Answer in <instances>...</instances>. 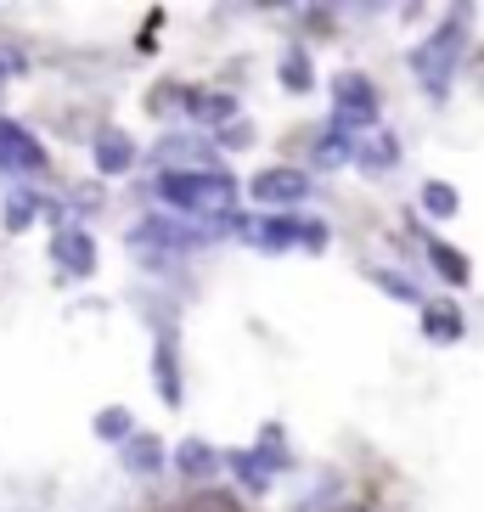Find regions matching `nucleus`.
<instances>
[{
  "label": "nucleus",
  "mask_w": 484,
  "mask_h": 512,
  "mask_svg": "<svg viewBox=\"0 0 484 512\" xmlns=\"http://www.w3.org/2000/svg\"><path fill=\"white\" fill-rule=\"evenodd\" d=\"M158 197H164L169 209L220 226V214L237 203V186H231V175H214V169H203V175H197V169H164V175H158Z\"/></svg>",
  "instance_id": "obj_1"
},
{
  "label": "nucleus",
  "mask_w": 484,
  "mask_h": 512,
  "mask_svg": "<svg viewBox=\"0 0 484 512\" xmlns=\"http://www.w3.org/2000/svg\"><path fill=\"white\" fill-rule=\"evenodd\" d=\"M462 34H468V12L456 6V12L423 40V46H417L411 68H417V79L428 85V96H445V91H451V68H456V51H462Z\"/></svg>",
  "instance_id": "obj_2"
},
{
  "label": "nucleus",
  "mask_w": 484,
  "mask_h": 512,
  "mask_svg": "<svg viewBox=\"0 0 484 512\" xmlns=\"http://www.w3.org/2000/svg\"><path fill=\"white\" fill-rule=\"evenodd\" d=\"M242 237H259V248H288V242H304V248H327V226L316 220H293V214H271V220H231Z\"/></svg>",
  "instance_id": "obj_3"
},
{
  "label": "nucleus",
  "mask_w": 484,
  "mask_h": 512,
  "mask_svg": "<svg viewBox=\"0 0 484 512\" xmlns=\"http://www.w3.org/2000/svg\"><path fill=\"white\" fill-rule=\"evenodd\" d=\"M333 102H338V136H344L349 124H378V91H372L366 74H338Z\"/></svg>",
  "instance_id": "obj_4"
},
{
  "label": "nucleus",
  "mask_w": 484,
  "mask_h": 512,
  "mask_svg": "<svg viewBox=\"0 0 484 512\" xmlns=\"http://www.w3.org/2000/svg\"><path fill=\"white\" fill-rule=\"evenodd\" d=\"M203 231L209 226L186 231V226H169V220H141V226L130 231V248H136V254H186V248L203 242Z\"/></svg>",
  "instance_id": "obj_5"
},
{
  "label": "nucleus",
  "mask_w": 484,
  "mask_h": 512,
  "mask_svg": "<svg viewBox=\"0 0 484 512\" xmlns=\"http://www.w3.org/2000/svg\"><path fill=\"white\" fill-rule=\"evenodd\" d=\"M248 197L259 203H271V209H293L299 197H310V181H304V169H259L254 181H248Z\"/></svg>",
  "instance_id": "obj_6"
},
{
  "label": "nucleus",
  "mask_w": 484,
  "mask_h": 512,
  "mask_svg": "<svg viewBox=\"0 0 484 512\" xmlns=\"http://www.w3.org/2000/svg\"><path fill=\"white\" fill-rule=\"evenodd\" d=\"M0 169H12V175H34V169H46V147L23 130V124L0 119Z\"/></svg>",
  "instance_id": "obj_7"
},
{
  "label": "nucleus",
  "mask_w": 484,
  "mask_h": 512,
  "mask_svg": "<svg viewBox=\"0 0 484 512\" xmlns=\"http://www.w3.org/2000/svg\"><path fill=\"white\" fill-rule=\"evenodd\" d=\"M51 259L62 265V276H91L96 271V242L85 237V231H57V248H51Z\"/></svg>",
  "instance_id": "obj_8"
},
{
  "label": "nucleus",
  "mask_w": 484,
  "mask_h": 512,
  "mask_svg": "<svg viewBox=\"0 0 484 512\" xmlns=\"http://www.w3.org/2000/svg\"><path fill=\"white\" fill-rule=\"evenodd\" d=\"M130 164H136V141L124 136V130H102L96 136V169L102 175H124Z\"/></svg>",
  "instance_id": "obj_9"
},
{
  "label": "nucleus",
  "mask_w": 484,
  "mask_h": 512,
  "mask_svg": "<svg viewBox=\"0 0 484 512\" xmlns=\"http://www.w3.org/2000/svg\"><path fill=\"white\" fill-rule=\"evenodd\" d=\"M428 265H434V271L445 276L451 287H468V276H473V271H468V259L456 254L451 242H439V237H428Z\"/></svg>",
  "instance_id": "obj_10"
},
{
  "label": "nucleus",
  "mask_w": 484,
  "mask_h": 512,
  "mask_svg": "<svg viewBox=\"0 0 484 512\" xmlns=\"http://www.w3.org/2000/svg\"><path fill=\"white\" fill-rule=\"evenodd\" d=\"M124 467H130V473H158V467H164V445L152 434H130L124 439Z\"/></svg>",
  "instance_id": "obj_11"
},
{
  "label": "nucleus",
  "mask_w": 484,
  "mask_h": 512,
  "mask_svg": "<svg viewBox=\"0 0 484 512\" xmlns=\"http://www.w3.org/2000/svg\"><path fill=\"white\" fill-rule=\"evenodd\" d=\"M214 445H203V439H181V451H175V467H181L186 479H209L214 473Z\"/></svg>",
  "instance_id": "obj_12"
},
{
  "label": "nucleus",
  "mask_w": 484,
  "mask_h": 512,
  "mask_svg": "<svg viewBox=\"0 0 484 512\" xmlns=\"http://www.w3.org/2000/svg\"><path fill=\"white\" fill-rule=\"evenodd\" d=\"M423 332L434 338V344H451V338H462V316H456L451 304H428V310H423Z\"/></svg>",
  "instance_id": "obj_13"
},
{
  "label": "nucleus",
  "mask_w": 484,
  "mask_h": 512,
  "mask_svg": "<svg viewBox=\"0 0 484 512\" xmlns=\"http://www.w3.org/2000/svg\"><path fill=\"white\" fill-rule=\"evenodd\" d=\"M158 389H164V400L175 406L181 400V366H175V338H158Z\"/></svg>",
  "instance_id": "obj_14"
},
{
  "label": "nucleus",
  "mask_w": 484,
  "mask_h": 512,
  "mask_svg": "<svg viewBox=\"0 0 484 512\" xmlns=\"http://www.w3.org/2000/svg\"><path fill=\"white\" fill-rule=\"evenodd\" d=\"M186 113H192V119H203V124H226L231 113H237V102H231V96H186Z\"/></svg>",
  "instance_id": "obj_15"
},
{
  "label": "nucleus",
  "mask_w": 484,
  "mask_h": 512,
  "mask_svg": "<svg viewBox=\"0 0 484 512\" xmlns=\"http://www.w3.org/2000/svg\"><path fill=\"white\" fill-rule=\"evenodd\" d=\"M34 214H40V197H34V192H17L12 203H6V214H0V226H6V231H29Z\"/></svg>",
  "instance_id": "obj_16"
},
{
  "label": "nucleus",
  "mask_w": 484,
  "mask_h": 512,
  "mask_svg": "<svg viewBox=\"0 0 484 512\" xmlns=\"http://www.w3.org/2000/svg\"><path fill=\"white\" fill-rule=\"evenodd\" d=\"M282 85H288L293 96H304L310 85H316V74H310V57H304V51H288V57H282Z\"/></svg>",
  "instance_id": "obj_17"
},
{
  "label": "nucleus",
  "mask_w": 484,
  "mask_h": 512,
  "mask_svg": "<svg viewBox=\"0 0 484 512\" xmlns=\"http://www.w3.org/2000/svg\"><path fill=\"white\" fill-rule=\"evenodd\" d=\"M130 434H136V428H130V411H124V406H107L102 417H96V439H113V445H124Z\"/></svg>",
  "instance_id": "obj_18"
},
{
  "label": "nucleus",
  "mask_w": 484,
  "mask_h": 512,
  "mask_svg": "<svg viewBox=\"0 0 484 512\" xmlns=\"http://www.w3.org/2000/svg\"><path fill=\"white\" fill-rule=\"evenodd\" d=\"M423 209L439 214V220H451V214H456V186L451 181H428L423 186Z\"/></svg>",
  "instance_id": "obj_19"
},
{
  "label": "nucleus",
  "mask_w": 484,
  "mask_h": 512,
  "mask_svg": "<svg viewBox=\"0 0 484 512\" xmlns=\"http://www.w3.org/2000/svg\"><path fill=\"white\" fill-rule=\"evenodd\" d=\"M316 164H321V169L349 164V136H338V130H333V136H321V141H316Z\"/></svg>",
  "instance_id": "obj_20"
},
{
  "label": "nucleus",
  "mask_w": 484,
  "mask_h": 512,
  "mask_svg": "<svg viewBox=\"0 0 484 512\" xmlns=\"http://www.w3.org/2000/svg\"><path fill=\"white\" fill-rule=\"evenodd\" d=\"M361 164H366V169H389V164H394V136L366 141V147H361Z\"/></svg>",
  "instance_id": "obj_21"
},
{
  "label": "nucleus",
  "mask_w": 484,
  "mask_h": 512,
  "mask_svg": "<svg viewBox=\"0 0 484 512\" xmlns=\"http://www.w3.org/2000/svg\"><path fill=\"white\" fill-rule=\"evenodd\" d=\"M378 287H383V293H394V299H406V304H417V287H411L406 276H394V271H378Z\"/></svg>",
  "instance_id": "obj_22"
},
{
  "label": "nucleus",
  "mask_w": 484,
  "mask_h": 512,
  "mask_svg": "<svg viewBox=\"0 0 484 512\" xmlns=\"http://www.w3.org/2000/svg\"><path fill=\"white\" fill-rule=\"evenodd\" d=\"M12 68H23V62H12V57H0V79L12 74Z\"/></svg>",
  "instance_id": "obj_23"
},
{
  "label": "nucleus",
  "mask_w": 484,
  "mask_h": 512,
  "mask_svg": "<svg viewBox=\"0 0 484 512\" xmlns=\"http://www.w3.org/2000/svg\"><path fill=\"white\" fill-rule=\"evenodd\" d=\"M203 512H220V501H214V507H203Z\"/></svg>",
  "instance_id": "obj_24"
}]
</instances>
